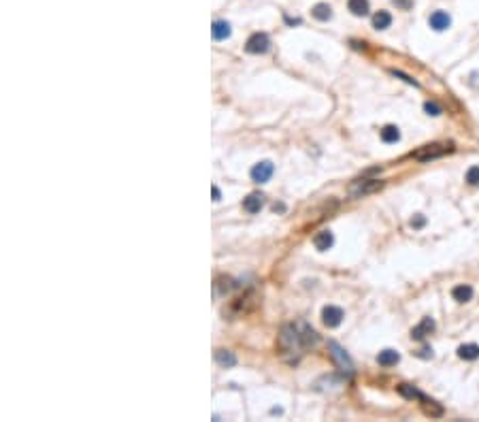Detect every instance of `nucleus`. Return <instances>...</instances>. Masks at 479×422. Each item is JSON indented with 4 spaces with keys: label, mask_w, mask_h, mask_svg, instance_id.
Masks as SVG:
<instances>
[{
    "label": "nucleus",
    "mask_w": 479,
    "mask_h": 422,
    "mask_svg": "<svg viewBox=\"0 0 479 422\" xmlns=\"http://www.w3.org/2000/svg\"><path fill=\"white\" fill-rule=\"evenodd\" d=\"M466 184L479 186V166H471L466 171Z\"/></svg>",
    "instance_id": "obj_22"
},
{
    "label": "nucleus",
    "mask_w": 479,
    "mask_h": 422,
    "mask_svg": "<svg viewBox=\"0 0 479 422\" xmlns=\"http://www.w3.org/2000/svg\"><path fill=\"white\" fill-rule=\"evenodd\" d=\"M424 109H426V113H428V115H441V113H443V109H441V107H439L437 103H432V101H428L426 105H424Z\"/></svg>",
    "instance_id": "obj_23"
},
{
    "label": "nucleus",
    "mask_w": 479,
    "mask_h": 422,
    "mask_svg": "<svg viewBox=\"0 0 479 422\" xmlns=\"http://www.w3.org/2000/svg\"><path fill=\"white\" fill-rule=\"evenodd\" d=\"M399 361H401V354L396 350H384V352L377 354V363L381 367H394Z\"/></svg>",
    "instance_id": "obj_12"
},
{
    "label": "nucleus",
    "mask_w": 479,
    "mask_h": 422,
    "mask_svg": "<svg viewBox=\"0 0 479 422\" xmlns=\"http://www.w3.org/2000/svg\"><path fill=\"white\" fill-rule=\"evenodd\" d=\"M211 194H213V201H220L222 199V194L218 190V186H211Z\"/></svg>",
    "instance_id": "obj_28"
},
{
    "label": "nucleus",
    "mask_w": 479,
    "mask_h": 422,
    "mask_svg": "<svg viewBox=\"0 0 479 422\" xmlns=\"http://www.w3.org/2000/svg\"><path fill=\"white\" fill-rule=\"evenodd\" d=\"M275 173V164L270 160H264V162H258L254 168H251V179L256 184H266Z\"/></svg>",
    "instance_id": "obj_6"
},
{
    "label": "nucleus",
    "mask_w": 479,
    "mask_h": 422,
    "mask_svg": "<svg viewBox=\"0 0 479 422\" xmlns=\"http://www.w3.org/2000/svg\"><path fill=\"white\" fill-rule=\"evenodd\" d=\"M454 151V145L451 143H430V145H424L418 151H413V158L420 160V162H426V160H435Z\"/></svg>",
    "instance_id": "obj_1"
},
{
    "label": "nucleus",
    "mask_w": 479,
    "mask_h": 422,
    "mask_svg": "<svg viewBox=\"0 0 479 422\" xmlns=\"http://www.w3.org/2000/svg\"><path fill=\"white\" fill-rule=\"evenodd\" d=\"M211 34H213L215 41H226V39H228L230 34H232V28H230V24L226 22V20H218V22H213Z\"/></svg>",
    "instance_id": "obj_11"
},
{
    "label": "nucleus",
    "mask_w": 479,
    "mask_h": 422,
    "mask_svg": "<svg viewBox=\"0 0 479 422\" xmlns=\"http://www.w3.org/2000/svg\"><path fill=\"white\" fill-rule=\"evenodd\" d=\"M311 15L315 17V20H320V22H328L332 17V7L326 5V3H318L311 9Z\"/></svg>",
    "instance_id": "obj_16"
},
{
    "label": "nucleus",
    "mask_w": 479,
    "mask_h": 422,
    "mask_svg": "<svg viewBox=\"0 0 479 422\" xmlns=\"http://www.w3.org/2000/svg\"><path fill=\"white\" fill-rule=\"evenodd\" d=\"M435 320H432V318H422V322H420V324L418 326H413L411 328V337L413 339H418V341H422V339H426L430 333H432V330H435Z\"/></svg>",
    "instance_id": "obj_7"
},
{
    "label": "nucleus",
    "mask_w": 479,
    "mask_h": 422,
    "mask_svg": "<svg viewBox=\"0 0 479 422\" xmlns=\"http://www.w3.org/2000/svg\"><path fill=\"white\" fill-rule=\"evenodd\" d=\"M262 205H264V196L260 192H254V194H249L247 199H243V209L247 213H258L262 209Z\"/></svg>",
    "instance_id": "obj_10"
},
{
    "label": "nucleus",
    "mask_w": 479,
    "mask_h": 422,
    "mask_svg": "<svg viewBox=\"0 0 479 422\" xmlns=\"http://www.w3.org/2000/svg\"><path fill=\"white\" fill-rule=\"evenodd\" d=\"M422 401H424V411H426L428 416H432V418L443 416V407L437 405V401H428L426 397H422Z\"/></svg>",
    "instance_id": "obj_19"
},
{
    "label": "nucleus",
    "mask_w": 479,
    "mask_h": 422,
    "mask_svg": "<svg viewBox=\"0 0 479 422\" xmlns=\"http://www.w3.org/2000/svg\"><path fill=\"white\" fill-rule=\"evenodd\" d=\"M268 47H270V39L266 32H254L245 43L247 53H266Z\"/></svg>",
    "instance_id": "obj_4"
},
{
    "label": "nucleus",
    "mask_w": 479,
    "mask_h": 422,
    "mask_svg": "<svg viewBox=\"0 0 479 422\" xmlns=\"http://www.w3.org/2000/svg\"><path fill=\"white\" fill-rule=\"evenodd\" d=\"M384 188V182L381 179H362V182H356L351 186L349 194L354 196V199H362L366 194H373V192H379Z\"/></svg>",
    "instance_id": "obj_2"
},
{
    "label": "nucleus",
    "mask_w": 479,
    "mask_h": 422,
    "mask_svg": "<svg viewBox=\"0 0 479 422\" xmlns=\"http://www.w3.org/2000/svg\"><path fill=\"white\" fill-rule=\"evenodd\" d=\"M451 296H454V301H458V303H468L473 299V288L468 284H460L451 290Z\"/></svg>",
    "instance_id": "obj_13"
},
{
    "label": "nucleus",
    "mask_w": 479,
    "mask_h": 422,
    "mask_svg": "<svg viewBox=\"0 0 479 422\" xmlns=\"http://www.w3.org/2000/svg\"><path fill=\"white\" fill-rule=\"evenodd\" d=\"M390 24H392V15L388 11H377L373 15V28L375 30H386V28H390Z\"/></svg>",
    "instance_id": "obj_17"
},
{
    "label": "nucleus",
    "mask_w": 479,
    "mask_h": 422,
    "mask_svg": "<svg viewBox=\"0 0 479 422\" xmlns=\"http://www.w3.org/2000/svg\"><path fill=\"white\" fill-rule=\"evenodd\" d=\"M334 243V235L330 230H320L318 235L313 237V245L320 249V252H326V249H330Z\"/></svg>",
    "instance_id": "obj_9"
},
{
    "label": "nucleus",
    "mask_w": 479,
    "mask_h": 422,
    "mask_svg": "<svg viewBox=\"0 0 479 422\" xmlns=\"http://www.w3.org/2000/svg\"><path fill=\"white\" fill-rule=\"evenodd\" d=\"M458 356L464 358V361H475L479 358V346L477 344H464L458 348Z\"/></svg>",
    "instance_id": "obj_18"
},
{
    "label": "nucleus",
    "mask_w": 479,
    "mask_h": 422,
    "mask_svg": "<svg viewBox=\"0 0 479 422\" xmlns=\"http://www.w3.org/2000/svg\"><path fill=\"white\" fill-rule=\"evenodd\" d=\"M399 392L403 394L405 399H422L424 394L418 390V388H413V386H409V384H401L399 386Z\"/></svg>",
    "instance_id": "obj_20"
},
{
    "label": "nucleus",
    "mask_w": 479,
    "mask_h": 422,
    "mask_svg": "<svg viewBox=\"0 0 479 422\" xmlns=\"http://www.w3.org/2000/svg\"><path fill=\"white\" fill-rule=\"evenodd\" d=\"M392 3L399 7V9H409L413 5V0H392Z\"/></svg>",
    "instance_id": "obj_24"
},
{
    "label": "nucleus",
    "mask_w": 479,
    "mask_h": 422,
    "mask_svg": "<svg viewBox=\"0 0 479 422\" xmlns=\"http://www.w3.org/2000/svg\"><path fill=\"white\" fill-rule=\"evenodd\" d=\"M424 222H426V220H424L422 215H418L415 220H411V226H413V228H420V226H424Z\"/></svg>",
    "instance_id": "obj_25"
},
{
    "label": "nucleus",
    "mask_w": 479,
    "mask_h": 422,
    "mask_svg": "<svg viewBox=\"0 0 479 422\" xmlns=\"http://www.w3.org/2000/svg\"><path fill=\"white\" fill-rule=\"evenodd\" d=\"M328 348H330V356L334 358V363L339 365V369L345 373V375H351L354 373V365H351L349 356L345 354V350H343L337 341H328Z\"/></svg>",
    "instance_id": "obj_3"
},
{
    "label": "nucleus",
    "mask_w": 479,
    "mask_h": 422,
    "mask_svg": "<svg viewBox=\"0 0 479 422\" xmlns=\"http://www.w3.org/2000/svg\"><path fill=\"white\" fill-rule=\"evenodd\" d=\"M418 356H420V358H432V350L424 348V350H420V352H418Z\"/></svg>",
    "instance_id": "obj_26"
},
{
    "label": "nucleus",
    "mask_w": 479,
    "mask_h": 422,
    "mask_svg": "<svg viewBox=\"0 0 479 422\" xmlns=\"http://www.w3.org/2000/svg\"><path fill=\"white\" fill-rule=\"evenodd\" d=\"M343 318H345V313H343V309L337 307V305H326V307L322 309V320L328 328H337L343 322Z\"/></svg>",
    "instance_id": "obj_5"
},
{
    "label": "nucleus",
    "mask_w": 479,
    "mask_h": 422,
    "mask_svg": "<svg viewBox=\"0 0 479 422\" xmlns=\"http://www.w3.org/2000/svg\"><path fill=\"white\" fill-rule=\"evenodd\" d=\"M428 24H430L432 30L443 32V30H447L449 26H451V17H449V13H445V11H435V13L428 17Z\"/></svg>",
    "instance_id": "obj_8"
},
{
    "label": "nucleus",
    "mask_w": 479,
    "mask_h": 422,
    "mask_svg": "<svg viewBox=\"0 0 479 422\" xmlns=\"http://www.w3.org/2000/svg\"><path fill=\"white\" fill-rule=\"evenodd\" d=\"M215 358H218V363L228 365V367H232L234 363H237V358H234L230 352H226V350H218V352H215Z\"/></svg>",
    "instance_id": "obj_21"
},
{
    "label": "nucleus",
    "mask_w": 479,
    "mask_h": 422,
    "mask_svg": "<svg viewBox=\"0 0 479 422\" xmlns=\"http://www.w3.org/2000/svg\"><path fill=\"white\" fill-rule=\"evenodd\" d=\"M394 75H396V77H401V79H405L407 83H411V86H418V81H413L411 77H407V75H403V73H396V70H394Z\"/></svg>",
    "instance_id": "obj_27"
},
{
    "label": "nucleus",
    "mask_w": 479,
    "mask_h": 422,
    "mask_svg": "<svg viewBox=\"0 0 479 422\" xmlns=\"http://www.w3.org/2000/svg\"><path fill=\"white\" fill-rule=\"evenodd\" d=\"M379 137H381L384 143H399L401 141V130L392 126V124H388V126H384L381 130H379Z\"/></svg>",
    "instance_id": "obj_14"
},
{
    "label": "nucleus",
    "mask_w": 479,
    "mask_h": 422,
    "mask_svg": "<svg viewBox=\"0 0 479 422\" xmlns=\"http://www.w3.org/2000/svg\"><path fill=\"white\" fill-rule=\"evenodd\" d=\"M347 9H349V11L354 13L356 17H364V15H368V11H370L368 0H347Z\"/></svg>",
    "instance_id": "obj_15"
}]
</instances>
